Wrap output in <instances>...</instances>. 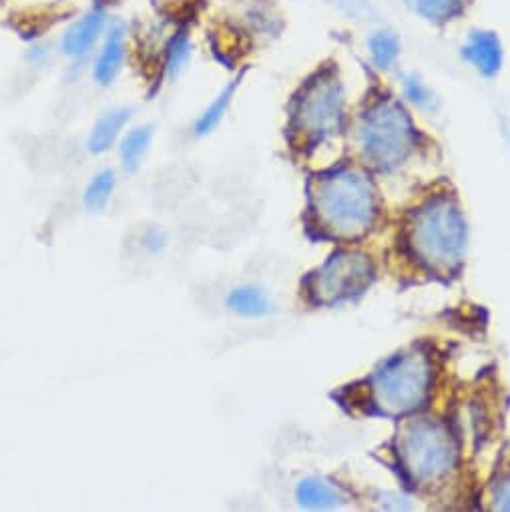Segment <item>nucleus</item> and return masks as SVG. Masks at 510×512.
<instances>
[{
    "label": "nucleus",
    "mask_w": 510,
    "mask_h": 512,
    "mask_svg": "<svg viewBox=\"0 0 510 512\" xmlns=\"http://www.w3.org/2000/svg\"><path fill=\"white\" fill-rule=\"evenodd\" d=\"M310 207L322 229L338 237H358L378 217V193L362 171L338 167L312 181Z\"/></svg>",
    "instance_id": "1"
},
{
    "label": "nucleus",
    "mask_w": 510,
    "mask_h": 512,
    "mask_svg": "<svg viewBox=\"0 0 510 512\" xmlns=\"http://www.w3.org/2000/svg\"><path fill=\"white\" fill-rule=\"evenodd\" d=\"M462 57L482 77H494L502 67V43L496 33L476 29L468 35Z\"/></svg>",
    "instance_id": "10"
},
{
    "label": "nucleus",
    "mask_w": 510,
    "mask_h": 512,
    "mask_svg": "<svg viewBox=\"0 0 510 512\" xmlns=\"http://www.w3.org/2000/svg\"><path fill=\"white\" fill-rule=\"evenodd\" d=\"M133 117V111L129 107H115L105 111L103 115H99V119L95 121L89 139H87V147L93 155H105L109 153L115 143L119 141L123 129L129 125Z\"/></svg>",
    "instance_id": "11"
},
{
    "label": "nucleus",
    "mask_w": 510,
    "mask_h": 512,
    "mask_svg": "<svg viewBox=\"0 0 510 512\" xmlns=\"http://www.w3.org/2000/svg\"><path fill=\"white\" fill-rule=\"evenodd\" d=\"M167 245V235L163 229L159 227H151L145 231L143 235V247L149 251V253H159L163 251Z\"/></svg>",
    "instance_id": "22"
},
{
    "label": "nucleus",
    "mask_w": 510,
    "mask_h": 512,
    "mask_svg": "<svg viewBox=\"0 0 510 512\" xmlns=\"http://www.w3.org/2000/svg\"><path fill=\"white\" fill-rule=\"evenodd\" d=\"M398 456L404 470L416 482L432 484L454 470L458 450L444 424L420 418L404 426L398 442Z\"/></svg>",
    "instance_id": "6"
},
{
    "label": "nucleus",
    "mask_w": 510,
    "mask_h": 512,
    "mask_svg": "<svg viewBox=\"0 0 510 512\" xmlns=\"http://www.w3.org/2000/svg\"><path fill=\"white\" fill-rule=\"evenodd\" d=\"M296 500L302 508L308 510H330L344 504L346 496L330 480L320 476H308L298 484Z\"/></svg>",
    "instance_id": "12"
},
{
    "label": "nucleus",
    "mask_w": 510,
    "mask_h": 512,
    "mask_svg": "<svg viewBox=\"0 0 510 512\" xmlns=\"http://www.w3.org/2000/svg\"><path fill=\"white\" fill-rule=\"evenodd\" d=\"M183 3V0H155V5H161V7H167V9H175V5Z\"/></svg>",
    "instance_id": "23"
},
{
    "label": "nucleus",
    "mask_w": 510,
    "mask_h": 512,
    "mask_svg": "<svg viewBox=\"0 0 510 512\" xmlns=\"http://www.w3.org/2000/svg\"><path fill=\"white\" fill-rule=\"evenodd\" d=\"M374 280V268L368 255L360 251H336L312 276L310 296L318 304H338L360 296Z\"/></svg>",
    "instance_id": "7"
},
{
    "label": "nucleus",
    "mask_w": 510,
    "mask_h": 512,
    "mask_svg": "<svg viewBox=\"0 0 510 512\" xmlns=\"http://www.w3.org/2000/svg\"><path fill=\"white\" fill-rule=\"evenodd\" d=\"M404 95L410 103H414L420 109H432V105H434V93L416 75L404 77Z\"/></svg>",
    "instance_id": "20"
},
{
    "label": "nucleus",
    "mask_w": 510,
    "mask_h": 512,
    "mask_svg": "<svg viewBox=\"0 0 510 512\" xmlns=\"http://www.w3.org/2000/svg\"><path fill=\"white\" fill-rule=\"evenodd\" d=\"M356 143L370 165L388 171L412 155L416 147V127L398 101L382 99L360 117Z\"/></svg>",
    "instance_id": "3"
},
{
    "label": "nucleus",
    "mask_w": 510,
    "mask_h": 512,
    "mask_svg": "<svg viewBox=\"0 0 510 512\" xmlns=\"http://www.w3.org/2000/svg\"><path fill=\"white\" fill-rule=\"evenodd\" d=\"M492 508H496V510H510V474H506V476L494 486Z\"/></svg>",
    "instance_id": "21"
},
{
    "label": "nucleus",
    "mask_w": 510,
    "mask_h": 512,
    "mask_svg": "<svg viewBox=\"0 0 510 512\" xmlns=\"http://www.w3.org/2000/svg\"><path fill=\"white\" fill-rule=\"evenodd\" d=\"M163 75L169 83H175L181 73L187 69L189 59L193 55V45L189 39V33L185 29L171 35L163 49Z\"/></svg>",
    "instance_id": "16"
},
{
    "label": "nucleus",
    "mask_w": 510,
    "mask_h": 512,
    "mask_svg": "<svg viewBox=\"0 0 510 512\" xmlns=\"http://www.w3.org/2000/svg\"><path fill=\"white\" fill-rule=\"evenodd\" d=\"M227 310L241 318H266L274 312L270 296L258 286H239L227 294Z\"/></svg>",
    "instance_id": "13"
},
{
    "label": "nucleus",
    "mask_w": 510,
    "mask_h": 512,
    "mask_svg": "<svg viewBox=\"0 0 510 512\" xmlns=\"http://www.w3.org/2000/svg\"><path fill=\"white\" fill-rule=\"evenodd\" d=\"M153 135H155L153 125H137L121 139L119 157H121V165L127 173H137L141 169V165L151 149Z\"/></svg>",
    "instance_id": "14"
},
{
    "label": "nucleus",
    "mask_w": 510,
    "mask_h": 512,
    "mask_svg": "<svg viewBox=\"0 0 510 512\" xmlns=\"http://www.w3.org/2000/svg\"><path fill=\"white\" fill-rule=\"evenodd\" d=\"M111 19L113 17L109 15L107 3L97 0L63 31L59 41L61 53L73 63H83L89 59L103 41Z\"/></svg>",
    "instance_id": "8"
},
{
    "label": "nucleus",
    "mask_w": 510,
    "mask_h": 512,
    "mask_svg": "<svg viewBox=\"0 0 510 512\" xmlns=\"http://www.w3.org/2000/svg\"><path fill=\"white\" fill-rule=\"evenodd\" d=\"M432 368L422 352H402L388 358L372 376V400L390 416L416 412L428 398Z\"/></svg>",
    "instance_id": "5"
},
{
    "label": "nucleus",
    "mask_w": 510,
    "mask_h": 512,
    "mask_svg": "<svg viewBox=\"0 0 510 512\" xmlns=\"http://www.w3.org/2000/svg\"><path fill=\"white\" fill-rule=\"evenodd\" d=\"M368 51L378 69H390L400 57V41L392 31H376L368 39Z\"/></svg>",
    "instance_id": "19"
},
{
    "label": "nucleus",
    "mask_w": 510,
    "mask_h": 512,
    "mask_svg": "<svg viewBox=\"0 0 510 512\" xmlns=\"http://www.w3.org/2000/svg\"><path fill=\"white\" fill-rule=\"evenodd\" d=\"M115 183H117V177H115V171L113 169H103L99 171L91 183L87 185L85 189V195H83V203H85V209L89 213H99L107 207L113 191H115Z\"/></svg>",
    "instance_id": "18"
},
{
    "label": "nucleus",
    "mask_w": 510,
    "mask_h": 512,
    "mask_svg": "<svg viewBox=\"0 0 510 512\" xmlns=\"http://www.w3.org/2000/svg\"><path fill=\"white\" fill-rule=\"evenodd\" d=\"M127 35L125 21L113 17L103 41L97 47V57L93 59L91 75L99 87H111L121 75L127 59Z\"/></svg>",
    "instance_id": "9"
},
{
    "label": "nucleus",
    "mask_w": 510,
    "mask_h": 512,
    "mask_svg": "<svg viewBox=\"0 0 510 512\" xmlns=\"http://www.w3.org/2000/svg\"><path fill=\"white\" fill-rule=\"evenodd\" d=\"M406 7L428 23H446L462 13L464 0H404Z\"/></svg>",
    "instance_id": "17"
},
{
    "label": "nucleus",
    "mask_w": 510,
    "mask_h": 512,
    "mask_svg": "<svg viewBox=\"0 0 510 512\" xmlns=\"http://www.w3.org/2000/svg\"><path fill=\"white\" fill-rule=\"evenodd\" d=\"M344 119V89L334 71L308 79L292 101L290 131L302 147H314L336 135Z\"/></svg>",
    "instance_id": "4"
},
{
    "label": "nucleus",
    "mask_w": 510,
    "mask_h": 512,
    "mask_svg": "<svg viewBox=\"0 0 510 512\" xmlns=\"http://www.w3.org/2000/svg\"><path fill=\"white\" fill-rule=\"evenodd\" d=\"M237 87H239V81L227 83L217 93V97L201 111V115L193 123V135L195 137H207V135H211L219 127V123L225 119V115H227V111H229V107L233 103Z\"/></svg>",
    "instance_id": "15"
},
{
    "label": "nucleus",
    "mask_w": 510,
    "mask_h": 512,
    "mask_svg": "<svg viewBox=\"0 0 510 512\" xmlns=\"http://www.w3.org/2000/svg\"><path fill=\"white\" fill-rule=\"evenodd\" d=\"M466 219L450 197L426 201L408 225V245L428 270L446 274L460 266L466 251Z\"/></svg>",
    "instance_id": "2"
}]
</instances>
